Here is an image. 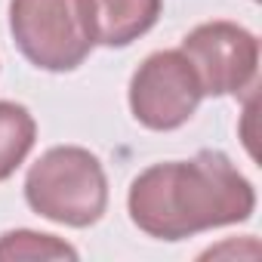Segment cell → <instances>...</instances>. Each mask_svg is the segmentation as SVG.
<instances>
[{
  "mask_svg": "<svg viewBox=\"0 0 262 262\" xmlns=\"http://www.w3.org/2000/svg\"><path fill=\"white\" fill-rule=\"evenodd\" d=\"M126 210L148 237L182 241L247 222L256 210V188L222 151L204 148L191 161H164L142 170L129 185Z\"/></svg>",
  "mask_w": 262,
  "mask_h": 262,
  "instance_id": "1",
  "label": "cell"
},
{
  "mask_svg": "<svg viewBox=\"0 0 262 262\" xmlns=\"http://www.w3.org/2000/svg\"><path fill=\"white\" fill-rule=\"evenodd\" d=\"M25 201L50 222L90 228L108 210L105 167L80 145H56L31 164L25 176Z\"/></svg>",
  "mask_w": 262,
  "mask_h": 262,
  "instance_id": "2",
  "label": "cell"
},
{
  "mask_svg": "<svg viewBox=\"0 0 262 262\" xmlns=\"http://www.w3.org/2000/svg\"><path fill=\"white\" fill-rule=\"evenodd\" d=\"M10 34L40 71H74L93 53L80 0H10Z\"/></svg>",
  "mask_w": 262,
  "mask_h": 262,
  "instance_id": "3",
  "label": "cell"
},
{
  "mask_svg": "<svg viewBox=\"0 0 262 262\" xmlns=\"http://www.w3.org/2000/svg\"><path fill=\"white\" fill-rule=\"evenodd\" d=\"M129 111L155 133H170L191 120L204 90L182 50H161L142 59L129 77Z\"/></svg>",
  "mask_w": 262,
  "mask_h": 262,
  "instance_id": "4",
  "label": "cell"
},
{
  "mask_svg": "<svg viewBox=\"0 0 262 262\" xmlns=\"http://www.w3.org/2000/svg\"><path fill=\"white\" fill-rule=\"evenodd\" d=\"M204 96H241L259 71V40L237 22H204L185 34L182 47Z\"/></svg>",
  "mask_w": 262,
  "mask_h": 262,
  "instance_id": "5",
  "label": "cell"
},
{
  "mask_svg": "<svg viewBox=\"0 0 262 262\" xmlns=\"http://www.w3.org/2000/svg\"><path fill=\"white\" fill-rule=\"evenodd\" d=\"M80 7L93 43L120 50L158 25L164 0H80Z\"/></svg>",
  "mask_w": 262,
  "mask_h": 262,
  "instance_id": "6",
  "label": "cell"
},
{
  "mask_svg": "<svg viewBox=\"0 0 262 262\" xmlns=\"http://www.w3.org/2000/svg\"><path fill=\"white\" fill-rule=\"evenodd\" d=\"M37 142L34 114L10 99H0V182L10 179Z\"/></svg>",
  "mask_w": 262,
  "mask_h": 262,
  "instance_id": "7",
  "label": "cell"
},
{
  "mask_svg": "<svg viewBox=\"0 0 262 262\" xmlns=\"http://www.w3.org/2000/svg\"><path fill=\"white\" fill-rule=\"evenodd\" d=\"M0 259H77V250L56 234L16 228L0 237Z\"/></svg>",
  "mask_w": 262,
  "mask_h": 262,
  "instance_id": "8",
  "label": "cell"
}]
</instances>
